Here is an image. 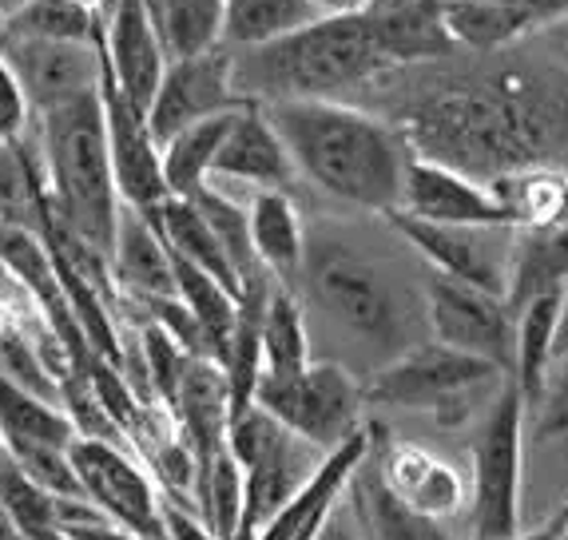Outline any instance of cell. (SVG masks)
<instances>
[{
	"mask_svg": "<svg viewBox=\"0 0 568 540\" xmlns=\"http://www.w3.org/2000/svg\"><path fill=\"white\" fill-rule=\"evenodd\" d=\"M298 303L314 342L326 338L331 350L318 354L366 378L389 358L422 342L426 330V294L414 291L394 263L369 247L346 218H306Z\"/></svg>",
	"mask_w": 568,
	"mask_h": 540,
	"instance_id": "obj_1",
	"label": "cell"
},
{
	"mask_svg": "<svg viewBox=\"0 0 568 540\" xmlns=\"http://www.w3.org/2000/svg\"><path fill=\"white\" fill-rule=\"evenodd\" d=\"M389 124L414 155L465 171L477 183L525 167L565 171L568 163V112L537 80L414 92Z\"/></svg>",
	"mask_w": 568,
	"mask_h": 540,
	"instance_id": "obj_2",
	"label": "cell"
},
{
	"mask_svg": "<svg viewBox=\"0 0 568 540\" xmlns=\"http://www.w3.org/2000/svg\"><path fill=\"white\" fill-rule=\"evenodd\" d=\"M294 163L298 187L362 215H394L409 147L386 115L342 100H291L263 108Z\"/></svg>",
	"mask_w": 568,
	"mask_h": 540,
	"instance_id": "obj_3",
	"label": "cell"
},
{
	"mask_svg": "<svg viewBox=\"0 0 568 540\" xmlns=\"http://www.w3.org/2000/svg\"><path fill=\"white\" fill-rule=\"evenodd\" d=\"M231 57V84L243 104L291 100H342L358 104L394 68L382 60L362 12H326L291 37L239 48Z\"/></svg>",
	"mask_w": 568,
	"mask_h": 540,
	"instance_id": "obj_4",
	"label": "cell"
},
{
	"mask_svg": "<svg viewBox=\"0 0 568 540\" xmlns=\"http://www.w3.org/2000/svg\"><path fill=\"white\" fill-rule=\"evenodd\" d=\"M32 132H37L52 218L108 258L123 203L108 155L100 92L77 95L68 104L32 115Z\"/></svg>",
	"mask_w": 568,
	"mask_h": 540,
	"instance_id": "obj_5",
	"label": "cell"
},
{
	"mask_svg": "<svg viewBox=\"0 0 568 540\" xmlns=\"http://www.w3.org/2000/svg\"><path fill=\"white\" fill-rule=\"evenodd\" d=\"M505 374L474 354L422 338L362 378V401L374 409H426L437 426H462L477 414L485 394H497Z\"/></svg>",
	"mask_w": 568,
	"mask_h": 540,
	"instance_id": "obj_6",
	"label": "cell"
},
{
	"mask_svg": "<svg viewBox=\"0 0 568 540\" xmlns=\"http://www.w3.org/2000/svg\"><path fill=\"white\" fill-rule=\"evenodd\" d=\"M525 406L513 378L501 381L481 417L469 469V529L477 540H505L521 532V481H525Z\"/></svg>",
	"mask_w": 568,
	"mask_h": 540,
	"instance_id": "obj_7",
	"label": "cell"
},
{
	"mask_svg": "<svg viewBox=\"0 0 568 540\" xmlns=\"http://www.w3.org/2000/svg\"><path fill=\"white\" fill-rule=\"evenodd\" d=\"M255 406L266 409L278 426L318 454H331L342 446L354 429L366 421V401H362V378L338 361L314 358L303 370L278 374V378H258Z\"/></svg>",
	"mask_w": 568,
	"mask_h": 540,
	"instance_id": "obj_8",
	"label": "cell"
},
{
	"mask_svg": "<svg viewBox=\"0 0 568 540\" xmlns=\"http://www.w3.org/2000/svg\"><path fill=\"white\" fill-rule=\"evenodd\" d=\"M68 461L77 469L84 497L104 512L108 521L140 540H163V497L155 489L152 473H148V465L128 454V446L77 437L68 446Z\"/></svg>",
	"mask_w": 568,
	"mask_h": 540,
	"instance_id": "obj_9",
	"label": "cell"
},
{
	"mask_svg": "<svg viewBox=\"0 0 568 540\" xmlns=\"http://www.w3.org/2000/svg\"><path fill=\"white\" fill-rule=\"evenodd\" d=\"M426 326L434 342L449 350L474 354L509 378L513 342H517V314L501 294L477 291L446 275H429L426 283Z\"/></svg>",
	"mask_w": 568,
	"mask_h": 540,
	"instance_id": "obj_10",
	"label": "cell"
},
{
	"mask_svg": "<svg viewBox=\"0 0 568 540\" xmlns=\"http://www.w3.org/2000/svg\"><path fill=\"white\" fill-rule=\"evenodd\" d=\"M0 60L12 72L32 115L100 92L104 52L100 40H37L0 29Z\"/></svg>",
	"mask_w": 568,
	"mask_h": 540,
	"instance_id": "obj_11",
	"label": "cell"
},
{
	"mask_svg": "<svg viewBox=\"0 0 568 540\" xmlns=\"http://www.w3.org/2000/svg\"><path fill=\"white\" fill-rule=\"evenodd\" d=\"M386 223L434 266V275L457 278V283H469L477 291L505 298L513 231L517 227H449V223H422V218H409L402 211L386 215Z\"/></svg>",
	"mask_w": 568,
	"mask_h": 540,
	"instance_id": "obj_12",
	"label": "cell"
},
{
	"mask_svg": "<svg viewBox=\"0 0 568 540\" xmlns=\"http://www.w3.org/2000/svg\"><path fill=\"white\" fill-rule=\"evenodd\" d=\"M235 108L246 104L235 95V84H231V57L227 48H215V52H203V57L168 60L143 120H148L152 140L163 147L183 128L211 120V115L235 112Z\"/></svg>",
	"mask_w": 568,
	"mask_h": 540,
	"instance_id": "obj_13",
	"label": "cell"
},
{
	"mask_svg": "<svg viewBox=\"0 0 568 540\" xmlns=\"http://www.w3.org/2000/svg\"><path fill=\"white\" fill-rule=\"evenodd\" d=\"M374 454H378V469L394 489V497L417 517L446 529V521L469 509V477L454 461L429 454L417 441H402V437L386 434L382 421H374Z\"/></svg>",
	"mask_w": 568,
	"mask_h": 540,
	"instance_id": "obj_14",
	"label": "cell"
},
{
	"mask_svg": "<svg viewBox=\"0 0 568 540\" xmlns=\"http://www.w3.org/2000/svg\"><path fill=\"white\" fill-rule=\"evenodd\" d=\"M100 52L115 92L148 112L168 68V52L143 0H100Z\"/></svg>",
	"mask_w": 568,
	"mask_h": 540,
	"instance_id": "obj_15",
	"label": "cell"
},
{
	"mask_svg": "<svg viewBox=\"0 0 568 540\" xmlns=\"http://www.w3.org/2000/svg\"><path fill=\"white\" fill-rule=\"evenodd\" d=\"M207 183L243 203L251 200V191H291V195H298V175H294L291 155H286L283 140H278V132L271 128L258 104L239 108L235 124L219 143Z\"/></svg>",
	"mask_w": 568,
	"mask_h": 540,
	"instance_id": "obj_16",
	"label": "cell"
},
{
	"mask_svg": "<svg viewBox=\"0 0 568 540\" xmlns=\"http://www.w3.org/2000/svg\"><path fill=\"white\" fill-rule=\"evenodd\" d=\"M398 211L422 223H449V227H513L509 211L489 191V183H477L465 171L422 160L414 152L402 180Z\"/></svg>",
	"mask_w": 568,
	"mask_h": 540,
	"instance_id": "obj_17",
	"label": "cell"
},
{
	"mask_svg": "<svg viewBox=\"0 0 568 540\" xmlns=\"http://www.w3.org/2000/svg\"><path fill=\"white\" fill-rule=\"evenodd\" d=\"M100 108H104V132H108V155H112V175L120 203L132 211H148L160 200H168L160 167V143L148 132L140 108H132L112 88L108 72L100 77Z\"/></svg>",
	"mask_w": 568,
	"mask_h": 540,
	"instance_id": "obj_18",
	"label": "cell"
},
{
	"mask_svg": "<svg viewBox=\"0 0 568 540\" xmlns=\"http://www.w3.org/2000/svg\"><path fill=\"white\" fill-rule=\"evenodd\" d=\"M358 12L394 72L437 64L457 52L446 29V0H369Z\"/></svg>",
	"mask_w": 568,
	"mask_h": 540,
	"instance_id": "obj_19",
	"label": "cell"
},
{
	"mask_svg": "<svg viewBox=\"0 0 568 540\" xmlns=\"http://www.w3.org/2000/svg\"><path fill=\"white\" fill-rule=\"evenodd\" d=\"M342 505L351 512V521L362 540H454L442 524L417 517L414 509H406L394 497V489H389L378 469L374 437H369L366 457L354 465L351 481L342 489Z\"/></svg>",
	"mask_w": 568,
	"mask_h": 540,
	"instance_id": "obj_20",
	"label": "cell"
},
{
	"mask_svg": "<svg viewBox=\"0 0 568 540\" xmlns=\"http://www.w3.org/2000/svg\"><path fill=\"white\" fill-rule=\"evenodd\" d=\"M171 421L195 454V465H207L215 454L227 449V426H231V401H227V378L211 358H187L171 401Z\"/></svg>",
	"mask_w": 568,
	"mask_h": 540,
	"instance_id": "obj_21",
	"label": "cell"
},
{
	"mask_svg": "<svg viewBox=\"0 0 568 540\" xmlns=\"http://www.w3.org/2000/svg\"><path fill=\"white\" fill-rule=\"evenodd\" d=\"M246 227H251V247L263 271L278 286L294 291L298 271H303L306 247V211L303 200L291 191H251L246 200Z\"/></svg>",
	"mask_w": 568,
	"mask_h": 540,
	"instance_id": "obj_22",
	"label": "cell"
},
{
	"mask_svg": "<svg viewBox=\"0 0 568 540\" xmlns=\"http://www.w3.org/2000/svg\"><path fill=\"white\" fill-rule=\"evenodd\" d=\"M108 271H112V283H115V294H120V298L175 294L171 255L143 211H132V207L120 211L112 251H108Z\"/></svg>",
	"mask_w": 568,
	"mask_h": 540,
	"instance_id": "obj_23",
	"label": "cell"
},
{
	"mask_svg": "<svg viewBox=\"0 0 568 540\" xmlns=\"http://www.w3.org/2000/svg\"><path fill=\"white\" fill-rule=\"evenodd\" d=\"M568 291V223L549 227H517L509 251V283L505 303L517 314L540 294Z\"/></svg>",
	"mask_w": 568,
	"mask_h": 540,
	"instance_id": "obj_24",
	"label": "cell"
},
{
	"mask_svg": "<svg viewBox=\"0 0 568 540\" xmlns=\"http://www.w3.org/2000/svg\"><path fill=\"white\" fill-rule=\"evenodd\" d=\"M143 215H148V223L155 227V235L163 238V247H168L171 255L207 271L211 278H219V283L239 298L235 266H231L227 251L219 247L215 231L207 227V218H203V211L195 207V203L180 200V195H168V200H160L155 207L143 211Z\"/></svg>",
	"mask_w": 568,
	"mask_h": 540,
	"instance_id": "obj_25",
	"label": "cell"
},
{
	"mask_svg": "<svg viewBox=\"0 0 568 540\" xmlns=\"http://www.w3.org/2000/svg\"><path fill=\"white\" fill-rule=\"evenodd\" d=\"M48 191H44V167H40V147L32 124L24 135L0 143V227L37 231L44 223Z\"/></svg>",
	"mask_w": 568,
	"mask_h": 540,
	"instance_id": "obj_26",
	"label": "cell"
},
{
	"mask_svg": "<svg viewBox=\"0 0 568 540\" xmlns=\"http://www.w3.org/2000/svg\"><path fill=\"white\" fill-rule=\"evenodd\" d=\"M560 294H540L532 303L517 310V342H513V386L521 389L525 406L540 401V389L549 378V366L557 358V314H560Z\"/></svg>",
	"mask_w": 568,
	"mask_h": 540,
	"instance_id": "obj_27",
	"label": "cell"
},
{
	"mask_svg": "<svg viewBox=\"0 0 568 540\" xmlns=\"http://www.w3.org/2000/svg\"><path fill=\"white\" fill-rule=\"evenodd\" d=\"M326 17L314 0H223V48H255Z\"/></svg>",
	"mask_w": 568,
	"mask_h": 540,
	"instance_id": "obj_28",
	"label": "cell"
},
{
	"mask_svg": "<svg viewBox=\"0 0 568 540\" xmlns=\"http://www.w3.org/2000/svg\"><path fill=\"white\" fill-rule=\"evenodd\" d=\"M446 29L457 48H469L481 57L505 52L537 32L525 12L501 0H446Z\"/></svg>",
	"mask_w": 568,
	"mask_h": 540,
	"instance_id": "obj_29",
	"label": "cell"
},
{
	"mask_svg": "<svg viewBox=\"0 0 568 540\" xmlns=\"http://www.w3.org/2000/svg\"><path fill=\"white\" fill-rule=\"evenodd\" d=\"M235 115H239V108L235 112L211 115V120H200V124L183 128V132H175L168 143H163L160 167H163V187H168V195L187 200V195H195V191L207 183L219 143H223V135L231 132Z\"/></svg>",
	"mask_w": 568,
	"mask_h": 540,
	"instance_id": "obj_30",
	"label": "cell"
},
{
	"mask_svg": "<svg viewBox=\"0 0 568 540\" xmlns=\"http://www.w3.org/2000/svg\"><path fill=\"white\" fill-rule=\"evenodd\" d=\"M72 441H77V429H72L64 409L0 378V446L4 449H24V446L68 449Z\"/></svg>",
	"mask_w": 568,
	"mask_h": 540,
	"instance_id": "obj_31",
	"label": "cell"
},
{
	"mask_svg": "<svg viewBox=\"0 0 568 540\" xmlns=\"http://www.w3.org/2000/svg\"><path fill=\"white\" fill-rule=\"evenodd\" d=\"M168 60L223 48V0H148Z\"/></svg>",
	"mask_w": 568,
	"mask_h": 540,
	"instance_id": "obj_32",
	"label": "cell"
},
{
	"mask_svg": "<svg viewBox=\"0 0 568 540\" xmlns=\"http://www.w3.org/2000/svg\"><path fill=\"white\" fill-rule=\"evenodd\" d=\"M258 346H263V378L303 370L314 361L311 330H306V314L298 294L275 286L263 306V326H258Z\"/></svg>",
	"mask_w": 568,
	"mask_h": 540,
	"instance_id": "obj_33",
	"label": "cell"
},
{
	"mask_svg": "<svg viewBox=\"0 0 568 540\" xmlns=\"http://www.w3.org/2000/svg\"><path fill=\"white\" fill-rule=\"evenodd\" d=\"M0 29L37 40H100V9L80 0H20Z\"/></svg>",
	"mask_w": 568,
	"mask_h": 540,
	"instance_id": "obj_34",
	"label": "cell"
},
{
	"mask_svg": "<svg viewBox=\"0 0 568 540\" xmlns=\"http://www.w3.org/2000/svg\"><path fill=\"white\" fill-rule=\"evenodd\" d=\"M195 512L219 540H235L239 517H243V469L235 457L223 449L215 454L200 473H195Z\"/></svg>",
	"mask_w": 568,
	"mask_h": 540,
	"instance_id": "obj_35",
	"label": "cell"
},
{
	"mask_svg": "<svg viewBox=\"0 0 568 540\" xmlns=\"http://www.w3.org/2000/svg\"><path fill=\"white\" fill-rule=\"evenodd\" d=\"M140 330V350H143V370H148V386H152V398L160 409L171 414V401H175V386H180V374L187 366L191 354H183L168 334L155 323H135Z\"/></svg>",
	"mask_w": 568,
	"mask_h": 540,
	"instance_id": "obj_36",
	"label": "cell"
},
{
	"mask_svg": "<svg viewBox=\"0 0 568 540\" xmlns=\"http://www.w3.org/2000/svg\"><path fill=\"white\" fill-rule=\"evenodd\" d=\"M9 457L20 465V473L29 477L32 485H40L48 497H84L77 469L68 461V449L24 446V449H9Z\"/></svg>",
	"mask_w": 568,
	"mask_h": 540,
	"instance_id": "obj_37",
	"label": "cell"
},
{
	"mask_svg": "<svg viewBox=\"0 0 568 540\" xmlns=\"http://www.w3.org/2000/svg\"><path fill=\"white\" fill-rule=\"evenodd\" d=\"M568 434V350L557 354L549 366V378L540 389V401L532 406V437L557 441Z\"/></svg>",
	"mask_w": 568,
	"mask_h": 540,
	"instance_id": "obj_38",
	"label": "cell"
},
{
	"mask_svg": "<svg viewBox=\"0 0 568 540\" xmlns=\"http://www.w3.org/2000/svg\"><path fill=\"white\" fill-rule=\"evenodd\" d=\"M29 124H32V112H29V104H24V92L17 88V80H12V72L4 68V60H0V143L24 135Z\"/></svg>",
	"mask_w": 568,
	"mask_h": 540,
	"instance_id": "obj_39",
	"label": "cell"
},
{
	"mask_svg": "<svg viewBox=\"0 0 568 540\" xmlns=\"http://www.w3.org/2000/svg\"><path fill=\"white\" fill-rule=\"evenodd\" d=\"M160 521H163V540H219L215 532L207 529V521H203L191 505L163 501Z\"/></svg>",
	"mask_w": 568,
	"mask_h": 540,
	"instance_id": "obj_40",
	"label": "cell"
},
{
	"mask_svg": "<svg viewBox=\"0 0 568 540\" xmlns=\"http://www.w3.org/2000/svg\"><path fill=\"white\" fill-rule=\"evenodd\" d=\"M529 40H537V48L552 60V68L568 77V17L557 20V24H549V29L532 32Z\"/></svg>",
	"mask_w": 568,
	"mask_h": 540,
	"instance_id": "obj_41",
	"label": "cell"
},
{
	"mask_svg": "<svg viewBox=\"0 0 568 540\" xmlns=\"http://www.w3.org/2000/svg\"><path fill=\"white\" fill-rule=\"evenodd\" d=\"M501 4H513L517 12H525L537 32L568 17V0H501Z\"/></svg>",
	"mask_w": 568,
	"mask_h": 540,
	"instance_id": "obj_42",
	"label": "cell"
},
{
	"mask_svg": "<svg viewBox=\"0 0 568 540\" xmlns=\"http://www.w3.org/2000/svg\"><path fill=\"white\" fill-rule=\"evenodd\" d=\"M314 540H362L358 529H354V521H351V512H346V505H342V497H338V505L331 509V517L323 521V529H318V537Z\"/></svg>",
	"mask_w": 568,
	"mask_h": 540,
	"instance_id": "obj_43",
	"label": "cell"
},
{
	"mask_svg": "<svg viewBox=\"0 0 568 540\" xmlns=\"http://www.w3.org/2000/svg\"><path fill=\"white\" fill-rule=\"evenodd\" d=\"M565 524H568V501L560 505V509L552 512V517H549V521H545V524H540V529H532V532H517V537H505V540H557Z\"/></svg>",
	"mask_w": 568,
	"mask_h": 540,
	"instance_id": "obj_44",
	"label": "cell"
},
{
	"mask_svg": "<svg viewBox=\"0 0 568 540\" xmlns=\"http://www.w3.org/2000/svg\"><path fill=\"white\" fill-rule=\"evenodd\" d=\"M568 350V291L560 294V314H557V354Z\"/></svg>",
	"mask_w": 568,
	"mask_h": 540,
	"instance_id": "obj_45",
	"label": "cell"
},
{
	"mask_svg": "<svg viewBox=\"0 0 568 540\" xmlns=\"http://www.w3.org/2000/svg\"><path fill=\"white\" fill-rule=\"evenodd\" d=\"M17 4H20V0H0V17H9V12L17 9Z\"/></svg>",
	"mask_w": 568,
	"mask_h": 540,
	"instance_id": "obj_46",
	"label": "cell"
},
{
	"mask_svg": "<svg viewBox=\"0 0 568 540\" xmlns=\"http://www.w3.org/2000/svg\"><path fill=\"white\" fill-rule=\"evenodd\" d=\"M314 4H318L323 12H334V0H314Z\"/></svg>",
	"mask_w": 568,
	"mask_h": 540,
	"instance_id": "obj_47",
	"label": "cell"
},
{
	"mask_svg": "<svg viewBox=\"0 0 568 540\" xmlns=\"http://www.w3.org/2000/svg\"><path fill=\"white\" fill-rule=\"evenodd\" d=\"M80 4H92V9H100V0H80Z\"/></svg>",
	"mask_w": 568,
	"mask_h": 540,
	"instance_id": "obj_48",
	"label": "cell"
},
{
	"mask_svg": "<svg viewBox=\"0 0 568 540\" xmlns=\"http://www.w3.org/2000/svg\"><path fill=\"white\" fill-rule=\"evenodd\" d=\"M560 223H568V200H565V215H560Z\"/></svg>",
	"mask_w": 568,
	"mask_h": 540,
	"instance_id": "obj_49",
	"label": "cell"
},
{
	"mask_svg": "<svg viewBox=\"0 0 568 540\" xmlns=\"http://www.w3.org/2000/svg\"><path fill=\"white\" fill-rule=\"evenodd\" d=\"M557 540H568V524H565V529H560V537Z\"/></svg>",
	"mask_w": 568,
	"mask_h": 540,
	"instance_id": "obj_50",
	"label": "cell"
},
{
	"mask_svg": "<svg viewBox=\"0 0 568 540\" xmlns=\"http://www.w3.org/2000/svg\"><path fill=\"white\" fill-rule=\"evenodd\" d=\"M143 4H148V0H143Z\"/></svg>",
	"mask_w": 568,
	"mask_h": 540,
	"instance_id": "obj_51",
	"label": "cell"
},
{
	"mask_svg": "<svg viewBox=\"0 0 568 540\" xmlns=\"http://www.w3.org/2000/svg\"><path fill=\"white\" fill-rule=\"evenodd\" d=\"M0 449H4V446H0Z\"/></svg>",
	"mask_w": 568,
	"mask_h": 540,
	"instance_id": "obj_52",
	"label": "cell"
},
{
	"mask_svg": "<svg viewBox=\"0 0 568 540\" xmlns=\"http://www.w3.org/2000/svg\"><path fill=\"white\" fill-rule=\"evenodd\" d=\"M0 20H4V17H0Z\"/></svg>",
	"mask_w": 568,
	"mask_h": 540,
	"instance_id": "obj_53",
	"label": "cell"
}]
</instances>
